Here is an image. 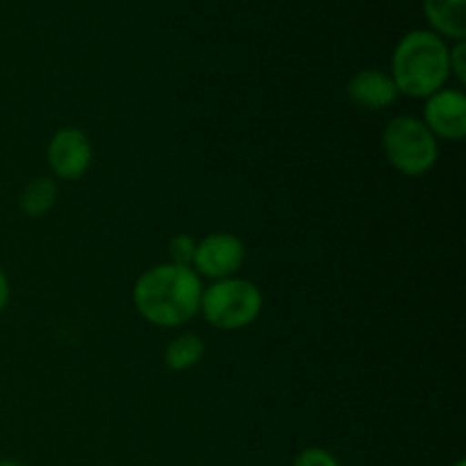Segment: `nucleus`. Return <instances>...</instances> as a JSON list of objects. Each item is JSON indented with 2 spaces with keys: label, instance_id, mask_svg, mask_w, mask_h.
Listing matches in <instances>:
<instances>
[{
  "label": "nucleus",
  "instance_id": "obj_1",
  "mask_svg": "<svg viewBox=\"0 0 466 466\" xmlns=\"http://www.w3.org/2000/svg\"><path fill=\"white\" fill-rule=\"evenodd\" d=\"M203 282L191 267L164 262L150 267L132 287V303L144 321L159 328L189 323L200 312Z\"/></svg>",
  "mask_w": 466,
  "mask_h": 466
},
{
  "label": "nucleus",
  "instance_id": "obj_2",
  "mask_svg": "<svg viewBox=\"0 0 466 466\" xmlns=\"http://www.w3.org/2000/svg\"><path fill=\"white\" fill-rule=\"evenodd\" d=\"M391 80L399 94L428 98L444 89L451 77L449 44L432 30H410L391 53Z\"/></svg>",
  "mask_w": 466,
  "mask_h": 466
},
{
  "label": "nucleus",
  "instance_id": "obj_3",
  "mask_svg": "<svg viewBox=\"0 0 466 466\" xmlns=\"http://www.w3.org/2000/svg\"><path fill=\"white\" fill-rule=\"evenodd\" d=\"M264 308V296L255 282L246 278H226L203 287L200 312L217 330L237 332L253 326Z\"/></svg>",
  "mask_w": 466,
  "mask_h": 466
},
{
  "label": "nucleus",
  "instance_id": "obj_4",
  "mask_svg": "<svg viewBox=\"0 0 466 466\" xmlns=\"http://www.w3.org/2000/svg\"><path fill=\"white\" fill-rule=\"evenodd\" d=\"M382 150L391 167L410 177L431 171L440 157V141L417 116H394L382 130Z\"/></svg>",
  "mask_w": 466,
  "mask_h": 466
},
{
  "label": "nucleus",
  "instance_id": "obj_5",
  "mask_svg": "<svg viewBox=\"0 0 466 466\" xmlns=\"http://www.w3.org/2000/svg\"><path fill=\"white\" fill-rule=\"evenodd\" d=\"M246 262V246L232 232H212L196 244L194 268L198 278H209L212 282L235 278Z\"/></svg>",
  "mask_w": 466,
  "mask_h": 466
},
{
  "label": "nucleus",
  "instance_id": "obj_6",
  "mask_svg": "<svg viewBox=\"0 0 466 466\" xmlns=\"http://www.w3.org/2000/svg\"><path fill=\"white\" fill-rule=\"evenodd\" d=\"M91 162H94V148L85 130L62 127L55 132L48 144V164L55 177L68 182L80 180L91 168Z\"/></svg>",
  "mask_w": 466,
  "mask_h": 466
},
{
  "label": "nucleus",
  "instance_id": "obj_7",
  "mask_svg": "<svg viewBox=\"0 0 466 466\" xmlns=\"http://www.w3.org/2000/svg\"><path fill=\"white\" fill-rule=\"evenodd\" d=\"M423 126L437 141H462L466 137V96L460 89H440L423 105Z\"/></svg>",
  "mask_w": 466,
  "mask_h": 466
},
{
  "label": "nucleus",
  "instance_id": "obj_8",
  "mask_svg": "<svg viewBox=\"0 0 466 466\" xmlns=\"http://www.w3.org/2000/svg\"><path fill=\"white\" fill-rule=\"evenodd\" d=\"M346 94H349L350 103L367 112L387 109L400 96L390 73L380 71V68H362L355 73L349 80Z\"/></svg>",
  "mask_w": 466,
  "mask_h": 466
},
{
  "label": "nucleus",
  "instance_id": "obj_9",
  "mask_svg": "<svg viewBox=\"0 0 466 466\" xmlns=\"http://www.w3.org/2000/svg\"><path fill=\"white\" fill-rule=\"evenodd\" d=\"M421 7L428 30L444 41L466 39V0H421Z\"/></svg>",
  "mask_w": 466,
  "mask_h": 466
},
{
  "label": "nucleus",
  "instance_id": "obj_10",
  "mask_svg": "<svg viewBox=\"0 0 466 466\" xmlns=\"http://www.w3.org/2000/svg\"><path fill=\"white\" fill-rule=\"evenodd\" d=\"M57 182L53 177H35L23 187L21 196H18V205L21 212L30 218H41L55 208L57 203Z\"/></svg>",
  "mask_w": 466,
  "mask_h": 466
},
{
  "label": "nucleus",
  "instance_id": "obj_11",
  "mask_svg": "<svg viewBox=\"0 0 466 466\" xmlns=\"http://www.w3.org/2000/svg\"><path fill=\"white\" fill-rule=\"evenodd\" d=\"M205 355V341L194 332H182V335L173 337L168 341L167 350H164V364L171 371H189V369L198 367L200 360Z\"/></svg>",
  "mask_w": 466,
  "mask_h": 466
},
{
  "label": "nucleus",
  "instance_id": "obj_12",
  "mask_svg": "<svg viewBox=\"0 0 466 466\" xmlns=\"http://www.w3.org/2000/svg\"><path fill=\"white\" fill-rule=\"evenodd\" d=\"M196 244H198V241H196L191 235H187V232H180V235L173 237V239L168 241V255H171V262L180 264V267H191V264H194Z\"/></svg>",
  "mask_w": 466,
  "mask_h": 466
},
{
  "label": "nucleus",
  "instance_id": "obj_13",
  "mask_svg": "<svg viewBox=\"0 0 466 466\" xmlns=\"http://www.w3.org/2000/svg\"><path fill=\"white\" fill-rule=\"evenodd\" d=\"M291 466H341V464L330 451L321 449V446H309V449H303L299 455H296L294 464Z\"/></svg>",
  "mask_w": 466,
  "mask_h": 466
},
{
  "label": "nucleus",
  "instance_id": "obj_14",
  "mask_svg": "<svg viewBox=\"0 0 466 466\" xmlns=\"http://www.w3.org/2000/svg\"><path fill=\"white\" fill-rule=\"evenodd\" d=\"M449 68L451 76L464 85L466 82V41H453V46H449Z\"/></svg>",
  "mask_w": 466,
  "mask_h": 466
},
{
  "label": "nucleus",
  "instance_id": "obj_15",
  "mask_svg": "<svg viewBox=\"0 0 466 466\" xmlns=\"http://www.w3.org/2000/svg\"><path fill=\"white\" fill-rule=\"evenodd\" d=\"M9 296H12V287H9V278H7V273H5L3 268H0V314H3V309L7 308Z\"/></svg>",
  "mask_w": 466,
  "mask_h": 466
},
{
  "label": "nucleus",
  "instance_id": "obj_16",
  "mask_svg": "<svg viewBox=\"0 0 466 466\" xmlns=\"http://www.w3.org/2000/svg\"><path fill=\"white\" fill-rule=\"evenodd\" d=\"M0 466H25V464L16 462V460H0Z\"/></svg>",
  "mask_w": 466,
  "mask_h": 466
},
{
  "label": "nucleus",
  "instance_id": "obj_17",
  "mask_svg": "<svg viewBox=\"0 0 466 466\" xmlns=\"http://www.w3.org/2000/svg\"><path fill=\"white\" fill-rule=\"evenodd\" d=\"M453 466H466V462H464V460H458V462H455Z\"/></svg>",
  "mask_w": 466,
  "mask_h": 466
}]
</instances>
